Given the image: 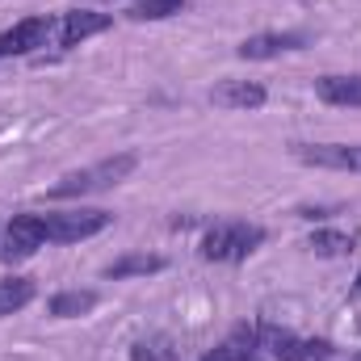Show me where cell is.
<instances>
[{"instance_id":"obj_1","label":"cell","mask_w":361,"mask_h":361,"mask_svg":"<svg viewBox=\"0 0 361 361\" xmlns=\"http://www.w3.org/2000/svg\"><path fill=\"white\" fill-rule=\"evenodd\" d=\"M135 169H139V156H135V152H118V156H109V160H97L92 169H80V173L59 177L51 189H47V197H51V202H68V197L101 193V189H109V185L126 180Z\"/></svg>"},{"instance_id":"obj_2","label":"cell","mask_w":361,"mask_h":361,"mask_svg":"<svg viewBox=\"0 0 361 361\" xmlns=\"http://www.w3.org/2000/svg\"><path fill=\"white\" fill-rule=\"evenodd\" d=\"M265 244V227L261 223H214L202 235V257L206 261H248L257 248Z\"/></svg>"},{"instance_id":"obj_3","label":"cell","mask_w":361,"mask_h":361,"mask_svg":"<svg viewBox=\"0 0 361 361\" xmlns=\"http://www.w3.org/2000/svg\"><path fill=\"white\" fill-rule=\"evenodd\" d=\"M257 336H261V353L273 361H328L336 353V345L332 341H324V336H294V332H286V328H277V324H265V319H257Z\"/></svg>"},{"instance_id":"obj_4","label":"cell","mask_w":361,"mask_h":361,"mask_svg":"<svg viewBox=\"0 0 361 361\" xmlns=\"http://www.w3.org/2000/svg\"><path fill=\"white\" fill-rule=\"evenodd\" d=\"M47 219V244H80L92 240L109 227V210H59V214H42Z\"/></svg>"},{"instance_id":"obj_5","label":"cell","mask_w":361,"mask_h":361,"mask_svg":"<svg viewBox=\"0 0 361 361\" xmlns=\"http://www.w3.org/2000/svg\"><path fill=\"white\" fill-rule=\"evenodd\" d=\"M42 244H47V219H42V214H13V223L4 227V248H0V261H4V265L30 261Z\"/></svg>"},{"instance_id":"obj_6","label":"cell","mask_w":361,"mask_h":361,"mask_svg":"<svg viewBox=\"0 0 361 361\" xmlns=\"http://www.w3.org/2000/svg\"><path fill=\"white\" fill-rule=\"evenodd\" d=\"M294 156L311 169H332V173L361 169V147H345V143H294Z\"/></svg>"},{"instance_id":"obj_7","label":"cell","mask_w":361,"mask_h":361,"mask_svg":"<svg viewBox=\"0 0 361 361\" xmlns=\"http://www.w3.org/2000/svg\"><path fill=\"white\" fill-rule=\"evenodd\" d=\"M51 34H55V21H51V17H25V21H17L13 30L0 34V59H8V55H30V51L47 47Z\"/></svg>"},{"instance_id":"obj_8","label":"cell","mask_w":361,"mask_h":361,"mask_svg":"<svg viewBox=\"0 0 361 361\" xmlns=\"http://www.w3.org/2000/svg\"><path fill=\"white\" fill-rule=\"evenodd\" d=\"M311 42V34H302V30H269V34H252V38H244L240 42V59H277V55H286V51H302Z\"/></svg>"},{"instance_id":"obj_9","label":"cell","mask_w":361,"mask_h":361,"mask_svg":"<svg viewBox=\"0 0 361 361\" xmlns=\"http://www.w3.org/2000/svg\"><path fill=\"white\" fill-rule=\"evenodd\" d=\"M114 21L105 17V13H92V8H76V13H63L59 17V25H55V42L63 47V51H72V47H80L85 38L92 34H105Z\"/></svg>"},{"instance_id":"obj_10","label":"cell","mask_w":361,"mask_h":361,"mask_svg":"<svg viewBox=\"0 0 361 361\" xmlns=\"http://www.w3.org/2000/svg\"><path fill=\"white\" fill-rule=\"evenodd\" d=\"M202 361H265L261 353V336H257V324H240L227 332V341H219Z\"/></svg>"},{"instance_id":"obj_11","label":"cell","mask_w":361,"mask_h":361,"mask_svg":"<svg viewBox=\"0 0 361 361\" xmlns=\"http://www.w3.org/2000/svg\"><path fill=\"white\" fill-rule=\"evenodd\" d=\"M210 101L219 109H261L269 101V92H265V85H257V80H223V85H214Z\"/></svg>"},{"instance_id":"obj_12","label":"cell","mask_w":361,"mask_h":361,"mask_svg":"<svg viewBox=\"0 0 361 361\" xmlns=\"http://www.w3.org/2000/svg\"><path fill=\"white\" fill-rule=\"evenodd\" d=\"M315 92H319V101H328V105L361 109V76H319V80H315Z\"/></svg>"},{"instance_id":"obj_13","label":"cell","mask_w":361,"mask_h":361,"mask_svg":"<svg viewBox=\"0 0 361 361\" xmlns=\"http://www.w3.org/2000/svg\"><path fill=\"white\" fill-rule=\"evenodd\" d=\"M97 302H101L97 290H59V294L47 302V311H51L55 319H80V315H89Z\"/></svg>"},{"instance_id":"obj_14","label":"cell","mask_w":361,"mask_h":361,"mask_svg":"<svg viewBox=\"0 0 361 361\" xmlns=\"http://www.w3.org/2000/svg\"><path fill=\"white\" fill-rule=\"evenodd\" d=\"M169 265L164 257H152V252H126L118 257L114 265H105V277L109 281H122V277H147V273H160Z\"/></svg>"},{"instance_id":"obj_15","label":"cell","mask_w":361,"mask_h":361,"mask_svg":"<svg viewBox=\"0 0 361 361\" xmlns=\"http://www.w3.org/2000/svg\"><path fill=\"white\" fill-rule=\"evenodd\" d=\"M307 248H311L315 257H349V252H353V235H345V231H336V227H319V231H311Z\"/></svg>"},{"instance_id":"obj_16","label":"cell","mask_w":361,"mask_h":361,"mask_svg":"<svg viewBox=\"0 0 361 361\" xmlns=\"http://www.w3.org/2000/svg\"><path fill=\"white\" fill-rule=\"evenodd\" d=\"M34 298V281L30 277H4L0 281V315H13L21 307H30Z\"/></svg>"},{"instance_id":"obj_17","label":"cell","mask_w":361,"mask_h":361,"mask_svg":"<svg viewBox=\"0 0 361 361\" xmlns=\"http://www.w3.org/2000/svg\"><path fill=\"white\" fill-rule=\"evenodd\" d=\"M126 13H130L135 21H164V17L185 13V0H130Z\"/></svg>"},{"instance_id":"obj_18","label":"cell","mask_w":361,"mask_h":361,"mask_svg":"<svg viewBox=\"0 0 361 361\" xmlns=\"http://www.w3.org/2000/svg\"><path fill=\"white\" fill-rule=\"evenodd\" d=\"M130 361H177V349L169 336H147V341H135Z\"/></svg>"},{"instance_id":"obj_19","label":"cell","mask_w":361,"mask_h":361,"mask_svg":"<svg viewBox=\"0 0 361 361\" xmlns=\"http://www.w3.org/2000/svg\"><path fill=\"white\" fill-rule=\"evenodd\" d=\"M336 214V206H298V219H307V223H315V219H332Z\"/></svg>"},{"instance_id":"obj_20","label":"cell","mask_w":361,"mask_h":361,"mask_svg":"<svg viewBox=\"0 0 361 361\" xmlns=\"http://www.w3.org/2000/svg\"><path fill=\"white\" fill-rule=\"evenodd\" d=\"M353 294H357V298H361V273H357V281H353Z\"/></svg>"},{"instance_id":"obj_21","label":"cell","mask_w":361,"mask_h":361,"mask_svg":"<svg viewBox=\"0 0 361 361\" xmlns=\"http://www.w3.org/2000/svg\"><path fill=\"white\" fill-rule=\"evenodd\" d=\"M357 361H361V357H357Z\"/></svg>"}]
</instances>
